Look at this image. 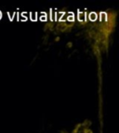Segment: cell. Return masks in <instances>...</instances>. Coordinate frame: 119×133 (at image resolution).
I'll list each match as a JSON object with an SVG mask.
<instances>
[{
	"instance_id": "cell-1",
	"label": "cell",
	"mask_w": 119,
	"mask_h": 133,
	"mask_svg": "<svg viewBox=\"0 0 119 133\" xmlns=\"http://www.w3.org/2000/svg\"><path fill=\"white\" fill-rule=\"evenodd\" d=\"M89 19H90V20H93V21H94V20H96L97 19V15L94 13V12H92V13L89 15Z\"/></svg>"
},
{
	"instance_id": "cell-2",
	"label": "cell",
	"mask_w": 119,
	"mask_h": 133,
	"mask_svg": "<svg viewBox=\"0 0 119 133\" xmlns=\"http://www.w3.org/2000/svg\"><path fill=\"white\" fill-rule=\"evenodd\" d=\"M68 46L71 47V46H72V43H69V44H68Z\"/></svg>"
},
{
	"instance_id": "cell-3",
	"label": "cell",
	"mask_w": 119,
	"mask_h": 133,
	"mask_svg": "<svg viewBox=\"0 0 119 133\" xmlns=\"http://www.w3.org/2000/svg\"><path fill=\"white\" fill-rule=\"evenodd\" d=\"M1 15H2V14H1V12H0V19H1Z\"/></svg>"
}]
</instances>
